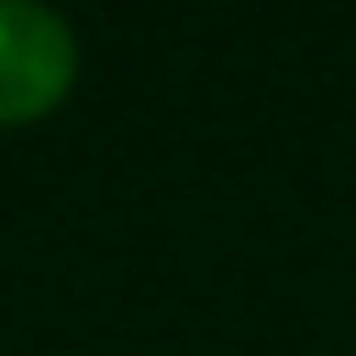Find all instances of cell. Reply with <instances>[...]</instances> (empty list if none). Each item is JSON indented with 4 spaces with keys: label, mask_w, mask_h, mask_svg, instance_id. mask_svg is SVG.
<instances>
[{
    "label": "cell",
    "mask_w": 356,
    "mask_h": 356,
    "mask_svg": "<svg viewBox=\"0 0 356 356\" xmlns=\"http://www.w3.org/2000/svg\"><path fill=\"white\" fill-rule=\"evenodd\" d=\"M81 50L56 6L0 0V125H31L56 113L75 88Z\"/></svg>",
    "instance_id": "obj_1"
}]
</instances>
